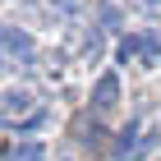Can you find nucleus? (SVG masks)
Returning <instances> with one entry per match:
<instances>
[{
    "instance_id": "obj_1",
    "label": "nucleus",
    "mask_w": 161,
    "mask_h": 161,
    "mask_svg": "<svg viewBox=\"0 0 161 161\" xmlns=\"http://www.w3.org/2000/svg\"><path fill=\"white\" fill-rule=\"evenodd\" d=\"M157 134H161V129H157V120H152V115L134 120L120 138H115V147H111V152H115V161H143L147 152H157V143H161Z\"/></svg>"
},
{
    "instance_id": "obj_2",
    "label": "nucleus",
    "mask_w": 161,
    "mask_h": 161,
    "mask_svg": "<svg viewBox=\"0 0 161 161\" xmlns=\"http://www.w3.org/2000/svg\"><path fill=\"white\" fill-rule=\"evenodd\" d=\"M14 120H23L19 129H37L42 124V111L32 106V92H14V87L5 92V124L14 129Z\"/></svg>"
},
{
    "instance_id": "obj_3",
    "label": "nucleus",
    "mask_w": 161,
    "mask_h": 161,
    "mask_svg": "<svg viewBox=\"0 0 161 161\" xmlns=\"http://www.w3.org/2000/svg\"><path fill=\"white\" fill-rule=\"evenodd\" d=\"M5 60L9 64H28L32 60V37L19 28H5Z\"/></svg>"
},
{
    "instance_id": "obj_4",
    "label": "nucleus",
    "mask_w": 161,
    "mask_h": 161,
    "mask_svg": "<svg viewBox=\"0 0 161 161\" xmlns=\"http://www.w3.org/2000/svg\"><path fill=\"white\" fill-rule=\"evenodd\" d=\"M115 101H120V78H115V74H101L97 87H92V106L106 115V111H115Z\"/></svg>"
},
{
    "instance_id": "obj_5",
    "label": "nucleus",
    "mask_w": 161,
    "mask_h": 161,
    "mask_svg": "<svg viewBox=\"0 0 161 161\" xmlns=\"http://www.w3.org/2000/svg\"><path fill=\"white\" fill-rule=\"evenodd\" d=\"M138 60L147 64V69H157V64H161V42H157V37H143V51H138Z\"/></svg>"
},
{
    "instance_id": "obj_6",
    "label": "nucleus",
    "mask_w": 161,
    "mask_h": 161,
    "mask_svg": "<svg viewBox=\"0 0 161 161\" xmlns=\"http://www.w3.org/2000/svg\"><path fill=\"white\" fill-rule=\"evenodd\" d=\"M42 157H46V147H42V143H28V147L9 152V161H42Z\"/></svg>"
},
{
    "instance_id": "obj_7",
    "label": "nucleus",
    "mask_w": 161,
    "mask_h": 161,
    "mask_svg": "<svg viewBox=\"0 0 161 161\" xmlns=\"http://www.w3.org/2000/svg\"><path fill=\"white\" fill-rule=\"evenodd\" d=\"M143 5H152V9H161V0H143Z\"/></svg>"
}]
</instances>
